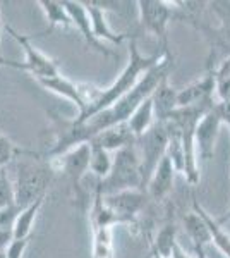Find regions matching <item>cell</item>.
Here are the masks:
<instances>
[{
    "mask_svg": "<svg viewBox=\"0 0 230 258\" xmlns=\"http://www.w3.org/2000/svg\"><path fill=\"white\" fill-rule=\"evenodd\" d=\"M52 165L53 172L62 174L69 179L72 189L76 191V198L83 202V189L81 181L90 170V143H85L81 147L70 150V152L64 153L55 159H47Z\"/></svg>",
    "mask_w": 230,
    "mask_h": 258,
    "instance_id": "9",
    "label": "cell"
},
{
    "mask_svg": "<svg viewBox=\"0 0 230 258\" xmlns=\"http://www.w3.org/2000/svg\"><path fill=\"white\" fill-rule=\"evenodd\" d=\"M0 28H2V26H0ZM2 62H4V59H2V55H0V66H2Z\"/></svg>",
    "mask_w": 230,
    "mask_h": 258,
    "instance_id": "38",
    "label": "cell"
},
{
    "mask_svg": "<svg viewBox=\"0 0 230 258\" xmlns=\"http://www.w3.org/2000/svg\"><path fill=\"white\" fill-rule=\"evenodd\" d=\"M228 129H230V126H228ZM216 222H218V224H221V226H223L225 222H230V210H228V212H227V214H225V215H221V217H218V219H216Z\"/></svg>",
    "mask_w": 230,
    "mask_h": 258,
    "instance_id": "33",
    "label": "cell"
},
{
    "mask_svg": "<svg viewBox=\"0 0 230 258\" xmlns=\"http://www.w3.org/2000/svg\"><path fill=\"white\" fill-rule=\"evenodd\" d=\"M175 244H177V229L174 222H169L158 231L153 243V251L158 258H172Z\"/></svg>",
    "mask_w": 230,
    "mask_h": 258,
    "instance_id": "25",
    "label": "cell"
},
{
    "mask_svg": "<svg viewBox=\"0 0 230 258\" xmlns=\"http://www.w3.org/2000/svg\"><path fill=\"white\" fill-rule=\"evenodd\" d=\"M91 232H93L91 258H114L112 227H93Z\"/></svg>",
    "mask_w": 230,
    "mask_h": 258,
    "instance_id": "26",
    "label": "cell"
},
{
    "mask_svg": "<svg viewBox=\"0 0 230 258\" xmlns=\"http://www.w3.org/2000/svg\"><path fill=\"white\" fill-rule=\"evenodd\" d=\"M223 124V115L216 103L199 120L198 127H196V150H198V157H201V160L208 162L213 157L216 138H218L220 127Z\"/></svg>",
    "mask_w": 230,
    "mask_h": 258,
    "instance_id": "11",
    "label": "cell"
},
{
    "mask_svg": "<svg viewBox=\"0 0 230 258\" xmlns=\"http://www.w3.org/2000/svg\"><path fill=\"white\" fill-rule=\"evenodd\" d=\"M155 122H157V117H155V109H153V100L148 98L146 102L141 103L137 109L132 112V115L129 117L127 124L131 127V131L134 133V136L137 140L143 135L149 131Z\"/></svg>",
    "mask_w": 230,
    "mask_h": 258,
    "instance_id": "22",
    "label": "cell"
},
{
    "mask_svg": "<svg viewBox=\"0 0 230 258\" xmlns=\"http://www.w3.org/2000/svg\"><path fill=\"white\" fill-rule=\"evenodd\" d=\"M215 85L220 102L230 103V55L215 68Z\"/></svg>",
    "mask_w": 230,
    "mask_h": 258,
    "instance_id": "27",
    "label": "cell"
},
{
    "mask_svg": "<svg viewBox=\"0 0 230 258\" xmlns=\"http://www.w3.org/2000/svg\"><path fill=\"white\" fill-rule=\"evenodd\" d=\"M7 31H9L12 38L24 48L26 57H24L23 62L4 59L2 66H9V68H14V69L26 71V73L31 74L35 80H45V78H53V76H58V74H60L57 60H53L52 57H48V55H45L43 52H40V50L31 43V36L18 33L11 26H7Z\"/></svg>",
    "mask_w": 230,
    "mask_h": 258,
    "instance_id": "7",
    "label": "cell"
},
{
    "mask_svg": "<svg viewBox=\"0 0 230 258\" xmlns=\"http://www.w3.org/2000/svg\"><path fill=\"white\" fill-rule=\"evenodd\" d=\"M43 86L45 90L52 91V93L58 95V97L69 100L74 105L78 107V110H83V90H81V83H76L69 78L62 76H53V78H45V80H36Z\"/></svg>",
    "mask_w": 230,
    "mask_h": 258,
    "instance_id": "18",
    "label": "cell"
},
{
    "mask_svg": "<svg viewBox=\"0 0 230 258\" xmlns=\"http://www.w3.org/2000/svg\"><path fill=\"white\" fill-rule=\"evenodd\" d=\"M194 258H208V255L204 253V248H194Z\"/></svg>",
    "mask_w": 230,
    "mask_h": 258,
    "instance_id": "34",
    "label": "cell"
},
{
    "mask_svg": "<svg viewBox=\"0 0 230 258\" xmlns=\"http://www.w3.org/2000/svg\"><path fill=\"white\" fill-rule=\"evenodd\" d=\"M0 258H6V251H0Z\"/></svg>",
    "mask_w": 230,
    "mask_h": 258,
    "instance_id": "35",
    "label": "cell"
},
{
    "mask_svg": "<svg viewBox=\"0 0 230 258\" xmlns=\"http://www.w3.org/2000/svg\"><path fill=\"white\" fill-rule=\"evenodd\" d=\"M4 169H6V167H4V165H2V164H0V172H2V170H4Z\"/></svg>",
    "mask_w": 230,
    "mask_h": 258,
    "instance_id": "37",
    "label": "cell"
},
{
    "mask_svg": "<svg viewBox=\"0 0 230 258\" xmlns=\"http://www.w3.org/2000/svg\"><path fill=\"white\" fill-rule=\"evenodd\" d=\"M19 153H21V150L0 131V164H2L4 167H7L12 160H16V157H18Z\"/></svg>",
    "mask_w": 230,
    "mask_h": 258,
    "instance_id": "29",
    "label": "cell"
},
{
    "mask_svg": "<svg viewBox=\"0 0 230 258\" xmlns=\"http://www.w3.org/2000/svg\"><path fill=\"white\" fill-rule=\"evenodd\" d=\"M163 55H165V50H163V52L155 53V55H143V53L139 52V48H137L136 40L132 38L131 45H129V60H127V64H125L122 73L117 76V80L112 83L110 86L102 88V93H100V97H98V100H96L93 110H91L90 115H88V119L93 117V115L98 114V112H102V110L108 109V107H112L115 102H119V100L122 98L125 93H129V91H131L137 85V83H139V80L143 78V74H146L149 69L155 68V66H157L158 62L163 59ZM81 122H83V120H81Z\"/></svg>",
    "mask_w": 230,
    "mask_h": 258,
    "instance_id": "3",
    "label": "cell"
},
{
    "mask_svg": "<svg viewBox=\"0 0 230 258\" xmlns=\"http://www.w3.org/2000/svg\"><path fill=\"white\" fill-rule=\"evenodd\" d=\"M29 246V239H12L6 248V258H23Z\"/></svg>",
    "mask_w": 230,
    "mask_h": 258,
    "instance_id": "30",
    "label": "cell"
},
{
    "mask_svg": "<svg viewBox=\"0 0 230 258\" xmlns=\"http://www.w3.org/2000/svg\"><path fill=\"white\" fill-rule=\"evenodd\" d=\"M137 143V141H136ZM96 188L103 195L119 193L125 189H141L143 191V174H141V157L137 147H127L115 153L114 165L110 174L98 181Z\"/></svg>",
    "mask_w": 230,
    "mask_h": 258,
    "instance_id": "4",
    "label": "cell"
},
{
    "mask_svg": "<svg viewBox=\"0 0 230 258\" xmlns=\"http://www.w3.org/2000/svg\"><path fill=\"white\" fill-rule=\"evenodd\" d=\"M213 93H216L215 69H208L206 74H203L199 80L192 81L186 88L179 90L177 93L179 109L204 105V103H215L213 102Z\"/></svg>",
    "mask_w": 230,
    "mask_h": 258,
    "instance_id": "13",
    "label": "cell"
},
{
    "mask_svg": "<svg viewBox=\"0 0 230 258\" xmlns=\"http://www.w3.org/2000/svg\"><path fill=\"white\" fill-rule=\"evenodd\" d=\"M47 115L50 117V127L53 131V143L47 150V155H45L47 159L60 157L93 140L86 124L78 120L76 117L67 119L60 114H55V112H47Z\"/></svg>",
    "mask_w": 230,
    "mask_h": 258,
    "instance_id": "6",
    "label": "cell"
},
{
    "mask_svg": "<svg viewBox=\"0 0 230 258\" xmlns=\"http://www.w3.org/2000/svg\"><path fill=\"white\" fill-rule=\"evenodd\" d=\"M139 23L143 30L157 38L162 50H169L167 31L172 21H182L189 24V16L179 7V2H163V0H139Z\"/></svg>",
    "mask_w": 230,
    "mask_h": 258,
    "instance_id": "5",
    "label": "cell"
},
{
    "mask_svg": "<svg viewBox=\"0 0 230 258\" xmlns=\"http://www.w3.org/2000/svg\"><path fill=\"white\" fill-rule=\"evenodd\" d=\"M65 7H67L70 18H72L74 26L78 28V31L83 35L86 45L90 48L96 50L98 53H102L103 57H112L115 59L117 53L112 48H107L105 43H102L98 38L95 36L93 28H91V21H90V14H88V9L85 6V2H76V0H64Z\"/></svg>",
    "mask_w": 230,
    "mask_h": 258,
    "instance_id": "14",
    "label": "cell"
},
{
    "mask_svg": "<svg viewBox=\"0 0 230 258\" xmlns=\"http://www.w3.org/2000/svg\"><path fill=\"white\" fill-rule=\"evenodd\" d=\"M38 6L41 7V11H43L45 19H47V24H48V28L41 33V35L50 33L52 30H55V28L69 30L70 26H74L72 18H70L64 0H40Z\"/></svg>",
    "mask_w": 230,
    "mask_h": 258,
    "instance_id": "19",
    "label": "cell"
},
{
    "mask_svg": "<svg viewBox=\"0 0 230 258\" xmlns=\"http://www.w3.org/2000/svg\"><path fill=\"white\" fill-rule=\"evenodd\" d=\"M172 68H174V53L169 48L165 50L163 59L155 68L149 69L148 73L143 74L139 83L129 93H125L119 102H115L112 107L95 114L93 117H90L88 120H83L86 124L88 131L91 133V136L95 138L98 133L105 131L107 127H112L120 122H127L129 117L132 115V112L143 102L153 97L155 90L158 88V85L162 83L163 78L169 76Z\"/></svg>",
    "mask_w": 230,
    "mask_h": 258,
    "instance_id": "1",
    "label": "cell"
},
{
    "mask_svg": "<svg viewBox=\"0 0 230 258\" xmlns=\"http://www.w3.org/2000/svg\"><path fill=\"white\" fill-rule=\"evenodd\" d=\"M175 172H177V170H175L172 160H170L169 157H165V159L158 164V167L155 169L151 179L148 181L146 195H148L151 200H157V202L165 200L174 188Z\"/></svg>",
    "mask_w": 230,
    "mask_h": 258,
    "instance_id": "16",
    "label": "cell"
},
{
    "mask_svg": "<svg viewBox=\"0 0 230 258\" xmlns=\"http://www.w3.org/2000/svg\"><path fill=\"white\" fill-rule=\"evenodd\" d=\"M151 258H158V255H157V253L153 251V253H151Z\"/></svg>",
    "mask_w": 230,
    "mask_h": 258,
    "instance_id": "36",
    "label": "cell"
},
{
    "mask_svg": "<svg viewBox=\"0 0 230 258\" xmlns=\"http://www.w3.org/2000/svg\"><path fill=\"white\" fill-rule=\"evenodd\" d=\"M177 90L172 88V85L169 83V76H165L162 83L158 85V88L153 93V109H155V117L157 122H165L175 110L179 109L177 103Z\"/></svg>",
    "mask_w": 230,
    "mask_h": 258,
    "instance_id": "17",
    "label": "cell"
},
{
    "mask_svg": "<svg viewBox=\"0 0 230 258\" xmlns=\"http://www.w3.org/2000/svg\"><path fill=\"white\" fill-rule=\"evenodd\" d=\"M12 239H14L12 238V231H9V229H0V251H6V248L9 246Z\"/></svg>",
    "mask_w": 230,
    "mask_h": 258,
    "instance_id": "31",
    "label": "cell"
},
{
    "mask_svg": "<svg viewBox=\"0 0 230 258\" xmlns=\"http://www.w3.org/2000/svg\"><path fill=\"white\" fill-rule=\"evenodd\" d=\"M184 229H186L187 238L191 239L194 248H206L208 244L213 243L210 227L199 212L192 210L184 217Z\"/></svg>",
    "mask_w": 230,
    "mask_h": 258,
    "instance_id": "21",
    "label": "cell"
},
{
    "mask_svg": "<svg viewBox=\"0 0 230 258\" xmlns=\"http://www.w3.org/2000/svg\"><path fill=\"white\" fill-rule=\"evenodd\" d=\"M45 200H47V195H45V197H40L36 202H33L31 205L21 209L19 215L16 217L14 226H12V238L14 239H29L31 238L33 227H35V220L38 217L40 210L43 209Z\"/></svg>",
    "mask_w": 230,
    "mask_h": 258,
    "instance_id": "20",
    "label": "cell"
},
{
    "mask_svg": "<svg viewBox=\"0 0 230 258\" xmlns=\"http://www.w3.org/2000/svg\"><path fill=\"white\" fill-rule=\"evenodd\" d=\"M137 152L141 157V174H143V191L146 193V186L151 179L155 169L167 157L169 148V131L165 122H155V126L146 135L137 140Z\"/></svg>",
    "mask_w": 230,
    "mask_h": 258,
    "instance_id": "8",
    "label": "cell"
},
{
    "mask_svg": "<svg viewBox=\"0 0 230 258\" xmlns=\"http://www.w3.org/2000/svg\"><path fill=\"white\" fill-rule=\"evenodd\" d=\"M172 258H191L187 253H184V249L181 248V244H175V248H174V253H172Z\"/></svg>",
    "mask_w": 230,
    "mask_h": 258,
    "instance_id": "32",
    "label": "cell"
},
{
    "mask_svg": "<svg viewBox=\"0 0 230 258\" xmlns=\"http://www.w3.org/2000/svg\"><path fill=\"white\" fill-rule=\"evenodd\" d=\"M18 207L16 203V191H14V181H11L7 170L4 169L0 172V210Z\"/></svg>",
    "mask_w": 230,
    "mask_h": 258,
    "instance_id": "28",
    "label": "cell"
},
{
    "mask_svg": "<svg viewBox=\"0 0 230 258\" xmlns=\"http://www.w3.org/2000/svg\"><path fill=\"white\" fill-rule=\"evenodd\" d=\"M137 138L134 136V133L131 131L127 122H120V124H115L112 127H107L105 131L98 133L91 143L98 145V147L105 148L107 152H120V150L127 148V147H132L136 145Z\"/></svg>",
    "mask_w": 230,
    "mask_h": 258,
    "instance_id": "15",
    "label": "cell"
},
{
    "mask_svg": "<svg viewBox=\"0 0 230 258\" xmlns=\"http://www.w3.org/2000/svg\"><path fill=\"white\" fill-rule=\"evenodd\" d=\"M52 165L47 159H38L35 153L23 152L16 157V203L19 209L31 205L40 197L48 195V186L53 181Z\"/></svg>",
    "mask_w": 230,
    "mask_h": 258,
    "instance_id": "2",
    "label": "cell"
},
{
    "mask_svg": "<svg viewBox=\"0 0 230 258\" xmlns=\"http://www.w3.org/2000/svg\"><path fill=\"white\" fill-rule=\"evenodd\" d=\"M103 195V193H102ZM146 193L141 189H125L119 193L103 195V203L122 224H134L144 207Z\"/></svg>",
    "mask_w": 230,
    "mask_h": 258,
    "instance_id": "10",
    "label": "cell"
},
{
    "mask_svg": "<svg viewBox=\"0 0 230 258\" xmlns=\"http://www.w3.org/2000/svg\"><path fill=\"white\" fill-rule=\"evenodd\" d=\"M88 14H90L91 21V28H93L95 36L100 41H108V43L115 45H122L127 35L125 33H117L110 28L107 21V11H114L115 7H119V2H98V0H91V2H85Z\"/></svg>",
    "mask_w": 230,
    "mask_h": 258,
    "instance_id": "12",
    "label": "cell"
},
{
    "mask_svg": "<svg viewBox=\"0 0 230 258\" xmlns=\"http://www.w3.org/2000/svg\"><path fill=\"white\" fill-rule=\"evenodd\" d=\"M112 165H114L112 153L90 141V172H93L98 181H103L110 174Z\"/></svg>",
    "mask_w": 230,
    "mask_h": 258,
    "instance_id": "24",
    "label": "cell"
},
{
    "mask_svg": "<svg viewBox=\"0 0 230 258\" xmlns=\"http://www.w3.org/2000/svg\"><path fill=\"white\" fill-rule=\"evenodd\" d=\"M192 210L199 212V214L203 215L204 220H206V224H208V227H210L213 244H215V246L218 248L225 256L230 258V234L225 231L223 226L216 222V219H213L211 215L208 214L201 205H199V202L196 198H194V202H192Z\"/></svg>",
    "mask_w": 230,
    "mask_h": 258,
    "instance_id": "23",
    "label": "cell"
}]
</instances>
